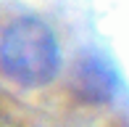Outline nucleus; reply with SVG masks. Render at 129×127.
<instances>
[{
	"mask_svg": "<svg viewBox=\"0 0 129 127\" xmlns=\"http://www.w3.org/2000/svg\"><path fill=\"white\" fill-rule=\"evenodd\" d=\"M61 69L55 34L40 19H19L0 37V72L19 88H42Z\"/></svg>",
	"mask_w": 129,
	"mask_h": 127,
	"instance_id": "1",
	"label": "nucleus"
}]
</instances>
